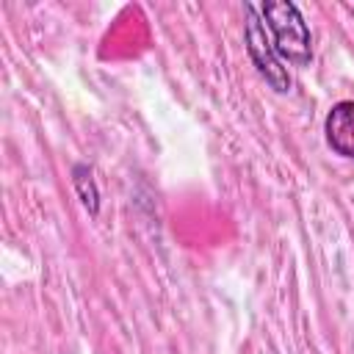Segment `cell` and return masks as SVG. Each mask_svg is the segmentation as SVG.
I'll return each mask as SVG.
<instances>
[{
	"label": "cell",
	"instance_id": "277c9868",
	"mask_svg": "<svg viewBox=\"0 0 354 354\" xmlns=\"http://www.w3.org/2000/svg\"><path fill=\"white\" fill-rule=\"evenodd\" d=\"M72 185H75V194H77L80 205L91 216H97V210H100V191H97V183L91 177V169L86 163H75V169H72Z\"/></svg>",
	"mask_w": 354,
	"mask_h": 354
},
{
	"label": "cell",
	"instance_id": "7a4b0ae2",
	"mask_svg": "<svg viewBox=\"0 0 354 354\" xmlns=\"http://www.w3.org/2000/svg\"><path fill=\"white\" fill-rule=\"evenodd\" d=\"M243 11H246L243 39H246V53H249L252 64L257 66L260 77H263L274 91H279V94L290 91V75H288V69L282 66V61H279V55H277V50H274V44H271V36H268V30H266V22H263V17H260V8L252 6V3H246Z\"/></svg>",
	"mask_w": 354,
	"mask_h": 354
},
{
	"label": "cell",
	"instance_id": "3957f363",
	"mask_svg": "<svg viewBox=\"0 0 354 354\" xmlns=\"http://www.w3.org/2000/svg\"><path fill=\"white\" fill-rule=\"evenodd\" d=\"M324 133L332 152L354 160V100H340L329 108L324 119Z\"/></svg>",
	"mask_w": 354,
	"mask_h": 354
},
{
	"label": "cell",
	"instance_id": "6da1fadb",
	"mask_svg": "<svg viewBox=\"0 0 354 354\" xmlns=\"http://www.w3.org/2000/svg\"><path fill=\"white\" fill-rule=\"evenodd\" d=\"M260 17L266 22V30L271 36V44L279 58H288L296 66L310 64L313 58V39L310 28L299 11L296 3L290 0H268L260 6Z\"/></svg>",
	"mask_w": 354,
	"mask_h": 354
}]
</instances>
